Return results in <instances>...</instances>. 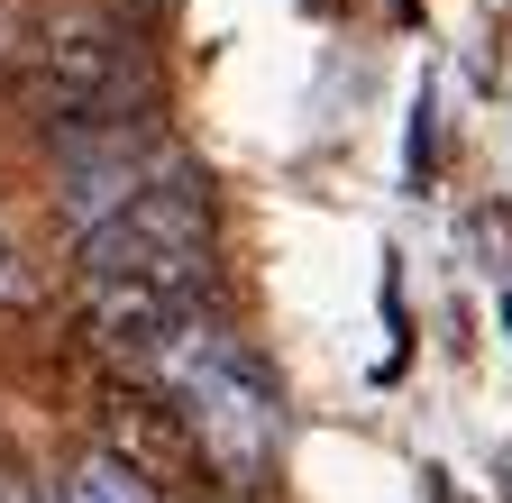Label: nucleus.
<instances>
[{
  "label": "nucleus",
  "mask_w": 512,
  "mask_h": 503,
  "mask_svg": "<svg viewBox=\"0 0 512 503\" xmlns=\"http://www.w3.org/2000/svg\"><path fill=\"white\" fill-rule=\"evenodd\" d=\"M10 92L46 138L74 129H110V119H147L156 110V55L101 0H64L55 19L28 28V46L10 55Z\"/></svg>",
  "instance_id": "1"
},
{
  "label": "nucleus",
  "mask_w": 512,
  "mask_h": 503,
  "mask_svg": "<svg viewBox=\"0 0 512 503\" xmlns=\"http://www.w3.org/2000/svg\"><path fill=\"white\" fill-rule=\"evenodd\" d=\"M156 385L192 412V430H202V449H211V467L220 476H266L275 467V449H284V394H275V375H266V357H256L238 330H192L165 366H156Z\"/></svg>",
  "instance_id": "2"
},
{
  "label": "nucleus",
  "mask_w": 512,
  "mask_h": 503,
  "mask_svg": "<svg viewBox=\"0 0 512 503\" xmlns=\"http://www.w3.org/2000/svg\"><path fill=\"white\" fill-rule=\"evenodd\" d=\"M74 275H83V284H110V275H220L202 165H174V174L147 183L128 211H110L101 229H83V238H74Z\"/></svg>",
  "instance_id": "3"
},
{
  "label": "nucleus",
  "mask_w": 512,
  "mask_h": 503,
  "mask_svg": "<svg viewBox=\"0 0 512 503\" xmlns=\"http://www.w3.org/2000/svg\"><path fill=\"white\" fill-rule=\"evenodd\" d=\"M174 165H192V156L174 147V129L156 110L147 119H110V129H74V138H55V211L83 238L110 211H128L147 183H165Z\"/></svg>",
  "instance_id": "4"
},
{
  "label": "nucleus",
  "mask_w": 512,
  "mask_h": 503,
  "mask_svg": "<svg viewBox=\"0 0 512 503\" xmlns=\"http://www.w3.org/2000/svg\"><path fill=\"white\" fill-rule=\"evenodd\" d=\"M220 275H110V284H83V330L110 366L128 375H156L192 330H202Z\"/></svg>",
  "instance_id": "5"
},
{
  "label": "nucleus",
  "mask_w": 512,
  "mask_h": 503,
  "mask_svg": "<svg viewBox=\"0 0 512 503\" xmlns=\"http://www.w3.org/2000/svg\"><path fill=\"white\" fill-rule=\"evenodd\" d=\"M92 430H101V458L128 467L138 485H156V494L211 476L202 430H192V412L156 385V375H110V385L92 394Z\"/></svg>",
  "instance_id": "6"
},
{
  "label": "nucleus",
  "mask_w": 512,
  "mask_h": 503,
  "mask_svg": "<svg viewBox=\"0 0 512 503\" xmlns=\"http://www.w3.org/2000/svg\"><path fill=\"white\" fill-rule=\"evenodd\" d=\"M147 494H156V485H138V476H128V467H110V458H92V467H83L74 485H64L55 503H147Z\"/></svg>",
  "instance_id": "7"
},
{
  "label": "nucleus",
  "mask_w": 512,
  "mask_h": 503,
  "mask_svg": "<svg viewBox=\"0 0 512 503\" xmlns=\"http://www.w3.org/2000/svg\"><path fill=\"white\" fill-rule=\"evenodd\" d=\"M28 293H37V275H28V257H19L10 220H0V302H28Z\"/></svg>",
  "instance_id": "8"
},
{
  "label": "nucleus",
  "mask_w": 512,
  "mask_h": 503,
  "mask_svg": "<svg viewBox=\"0 0 512 503\" xmlns=\"http://www.w3.org/2000/svg\"><path fill=\"white\" fill-rule=\"evenodd\" d=\"M412 183H430V92H421V110H412Z\"/></svg>",
  "instance_id": "9"
},
{
  "label": "nucleus",
  "mask_w": 512,
  "mask_h": 503,
  "mask_svg": "<svg viewBox=\"0 0 512 503\" xmlns=\"http://www.w3.org/2000/svg\"><path fill=\"white\" fill-rule=\"evenodd\" d=\"M503 321H512V293H503Z\"/></svg>",
  "instance_id": "10"
}]
</instances>
